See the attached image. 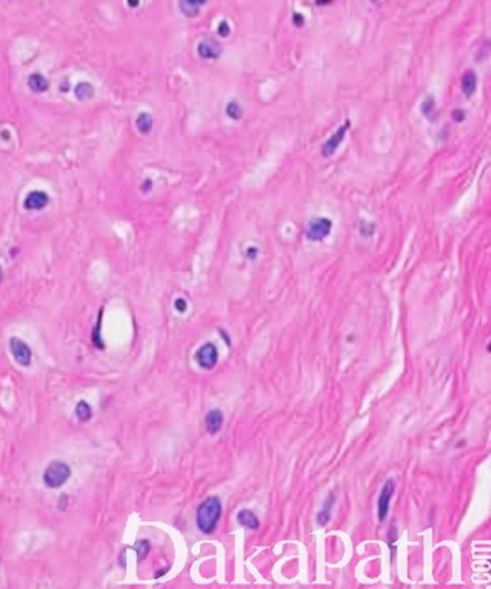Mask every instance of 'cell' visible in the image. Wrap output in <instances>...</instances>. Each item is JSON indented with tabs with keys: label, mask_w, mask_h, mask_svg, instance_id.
<instances>
[{
	"label": "cell",
	"mask_w": 491,
	"mask_h": 589,
	"mask_svg": "<svg viewBox=\"0 0 491 589\" xmlns=\"http://www.w3.org/2000/svg\"><path fill=\"white\" fill-rule=\"evenodd\" d=\"M136 552H137L138 561H143L150 552V543L147 540H140L136 545Z\"/></svg>",
	"instance_id": "cell-21"
},
{
	"label": "cell",
	"mask_w": 491,
	"mask_h": 589,
	"mask_svg": "<svg viewBox=\"0 0 491 589\" xmlns=\"http://www.w3.org/2000/svg\"><path fill=\"white\" fill-rule=\"evenodd\" d=\"M185 2H188V3L193 5V6H196V8H200V6H203V5L206 3L207 0H185Z\"/></svg>",
	"instance_id": "cell-28"
},
{
	"label": "cell",
	"mask_w": 491,
	"mask_h": 589,
	"mask_svg": "<svg viewBox=\"0 0 491 589\" xmlns=\"http://www.w3.org/2000/svg\"><path fill=\"white\" fill-rule=\"evenodd\" d=\"M349 129H350V121L346 120V121L337 129L336 133H334L330 139L326 140V143H324L323 147H321V154H323V157L328 159V157H331L334 153H336L337 150H339V147L342 146V143L345 141L346 134H347Z\"/></svg>",
	"instance_id": "cell-5"
},
{
	"label": "cell",
	"mask_w": 491,
	"mask_h": 589,
	"mask_svg": "<svg viewBox=\"0 0 491 589\" xmlns=\"http://www.w3.org/2000/svg\"><path fill=\"white\" fill-rule=\"evenodd\" d=\"M334 502H336L334 494L330 493L327 499H326L324 504H323V509H321V510L319 511V514H317V523H319L320 526H326L328 523V520L331 519V509H333Z\"/></svg>",
	"instance_id": "cell-14"
},
{
	"label": "cell",
	"mask_w": 491,
	"mask_h": 589,
	"mask_svg": "<svg viewBox=\"0 0 491 589\" xmlns=\"http://www.w3.org/2000/svg\"><path fill=\"white\" fill-rule=\"evenodd\" d=\"M236 520L241 526L248 529V530H258L259 529V519L252 510H248V509L241 510L236 516Z\"/></svg>",
	"instance_id": "cell-12"
},
{
	"label": "cell",
	"mask_w": 491,
	"mask_h": 589,
	"mask_svg": "<svg viewBox=\"0 0 491 589\" xmlns=\"http://www.w3.org/2000/svg\"><path fill=\"white\" fill-rule=\"evenodd\" d=\"M174 308H176L179 313H185L188 310V301H186L185 298H177V300L174 301Z\"/></svg>",
	"instance_id": "cell-25"
},
{
	"label": "cell",
	"mask_w": 491,
	"mask_h": 589,
	"mask_svg": "<svg viewBox=\"0 0 491 589\" xmlns=\"http://www.w3.org/2000/svg\"><path fill=\"white\" fill-rule=\"evenodd\" d=\"M258 248L257 246H250L248 250H247V252H245V257L248 258V260L254 261L257 260V257H258Z\"/></svg>",
	"instance_id": "cell-26"
},
{
	"label": "cell",
	"mask_w": 491,
	"mask_h": 589,
	"mask_svg": "<svg viewBox=\"0 0 491 589\" xmlns=\"http://www.w3.org/2000/svg\"><path fill=\"white\" fill-rule=\"evenodd\" d=\"M218 359H219V353H218V347L213 343H205L203 346H200L198 349V352L195 353V360L196 363L202 367V369H206L210 370L213 369L216 364H218Z\"/></svg>",
	"instance_id": "cell-4"
},
{
	"label": "cell",
	"mask_w": 491,
	"mask_h": 589,
	"mask_svg": "<svg viewBox=\"0 0 491 589\" xmlns=\"http://www.w3.org/2000/svg\"><path fill=\"white\" fill-rule=\"evenodd\" d=\"M478 87V77L473 70H467L463 77H461V91L464 92V96L467 98L474 96V92L477 91Z\"/></svg>",
	"instance_id": "cell-10"
},
{
	"label": "cell",
	"mask_w": 491,
	"mask_h": 589,
	"mask_svg": "<svg viewBox=\"0 0 491 589\" xmlns=\"http://www.w3.org/2000/svg\"><path fill=\"white\" fill-rule=\"evenodd\" d=\"M136 126H137V130L143 134H148L151 129H153V115L148 113H141L138 114L137 120H136Z\"/></svg>",
	"instance_id": "cell-17"
},
{
	"label": "cell",
	"mask_w": 491,
	"mask_h": 589,
	"mask_svg": "<svg viewBox=\"0 0 491 589\" xmlns=\"http://www.w3.org/2000/svg\"><path fill=\"white\" fill-rule=\"evenodd\" d=\"M69 477H71V468L65 462L53 461L45 470L43 481H45V484L48 485V487H51V488H58V487L64 485L68 481Z\"/></svg>",
	"instance_id": "cell-2"
},
{
	"label": "cell",
	"mask_w": 491,
	"mask_h": 589,
	"mask_svg": "<svg viewBox=\"0 0 491 589\" xmlns=\"http://www.w3.org/2000/svg\"><path fill=\"white\" fill-rule=\"evenodd\" d=\"M222 516V502L218 495H210L206 500L200 503L196 511V524L198 529L205 533L210 535L218 528V523Z\"/></svg>",
	"instance_id": "cell-1"
},
{
	"label": "cell",
	"mask_w": 491,
	"mask_h": 589,
	"mask_svg": "<svg viewBox=\"0 0 491 589\" xmlns=\"http://www.w3.org/2000/svg\"><path fill=\"white\" fill-rule=\"evenodd\" d=\"M151 186H153L151 180H150V179H147L146 182H144V184H143V192H148L150 189H151Z\"/></svg>",
	"instance_id": "cell-29"
},
{
	"label": "cell",
	"mask_w": 491,
	"mask_h": 589,
	"mask_svg": "<svg viewBox=\"0 0 491 589\" xmlns=\"http://www.w3.org/2000/svg\"><path fill=\"white\" fill-rule=\"evenodd\" d=\"M225 114L229 120L232 121H239L243 115V108H242L241 103L238 100H231L226 107H225Z\"/></svg>",
	"instance_id": "cell-15"
},
{
	"label": "cell",
	"mask_w": 491,
	"mask_h": 589,
	"mask_svg": "<svg viewBox=\"0 0 491 589\" xmlns=\"http://www.w3.org/2000/svg\"><path fill=\"white\" fill-rule=\"evenodd\" d=\"M293 22H294V25H295V26L301 27L302 25H304V18H302L301 13H294Z\"/></svg>",
	"instance_id": "cell-27"
},
{
	"label": "cell",
	"mask_w": 491,
	"mask_h": 589,
	"mask_svg": "<svg viewBox=\"0 0 491 589\" xmlns=\"http://www.w3.org/2000/svg\"><path fill=\"white\" fill-rule=\"evenodd\" d=\"M74 94L77 96L78 100L85 101V100H89L91 97L94 96V87L89 82H85V81L79 82L75 87V89H74Z\"/></svg>",
	"instance_id": "cell-18"
},
{
	"label": "cell",
	"mask_w": 491,
	"mask_h": 589,
	"mask_svg": "<svg viewBox=\"0 0 491 589\" xmlns=\"http://www.w3.org/2000/svg\"><path fill=\"white\" fill-rule=\"evenodd\" d=\"M333 231V221L326 216L313 218L305 228V236L311 242L324 241Z\"/></svg>",
	"instance_id": "cell-3"
},
{
	"label": "cell",
	"mask_w": 491,
	"mask_h": 589,
	"mask_svg": "<svg viewBox=\"0 0 491 589\" xmlns=\"http://www.w3.org/2000/svg\"><path fill=\"white\" fill-rule=\"evenodd\" d=\"M10 352L20 366H29L32 359V352L23 340L17 337L10 338Z\"/></svg>",
	"instance_id": "cell-8"
},
{
	"label": "cell",
	"mask_w": 491,
	"mask_h": 589,
	"mask_svg": "<svg viewBox=\"0 0 491 589\" xmlns=\"http://www.w3.org/2000/svg\"><path fill=\"white\" fill-rule=\"evenodd\" d=\"M127 3H129V6H131V8H137L140 0H127Z\"/></svg>",
	"instance_id": "cell-30"
},
{
	"label": "cell",
	"mask_w": 491,
	"mask_h": 589,
	"mask_svg": "<svg viewBox=\"0 0 491 589\" xmlns=\"http://www.w3.org/2000/svg\"><path fill=\"white\" fill-rule=\"evenodd\" d=\"M224 52V46L213 39H203L198 45L199 58L205 61H216Z\"/></svg>",
	"instance_id": "cell-7"
},
{
	"label": "cell",
	"mask_w": 491,
	"mask_h": 589,
	"mask_svg": "<svg viewBox=\"0 0 491 589\" xmlns=\"http://www.w3.org/2000/svg\"><path fill=\"white\" fill-rule=\"evenodd\" d=\"M396 490V483L393 478H388L385 481V484L382 487L379 494V499H378V516H379L380 521L386 519L389 513V507H390V500L393 497V493Z\"/></svg>",
	"instance_id": "cell-6"
},
{
	"label": "cell",
	"mask_w": 491,
	"mask_h": 589,
	"mask_svg": "<svg viewBox=\"0 0 491 589\" xmlns=\"http://www.w3.org/2000/svg\"><path fill=\"white\" fill-rule=\"evenodd\" d=\"M421 113L425 118H428L429 121H435V117H437V103H435V98L431 96H428L421 104Z\"/></svg>",
	"instance_id": "cell-16"
},
{
	"label": "cell",
	"mask_w": 491,
	"mask_h": 589,
	"mask_svg": "<svg viewBox=\"0 0 491 589\" xmlns=\"http://www.w3.org/2000/svg\"><path fill=\"white\" fill-rule=\"evenodd\" d=\"M218 35L222 36V38H228L231 35V26L226 20H222L218 26Z\"/></svg>",
	"instance_id": "cell-23"
},
{
	"label": "cell",
	"mask_w": 491,
	"mask_h": 589,
	"mask_svg": "<svg viewBox=\"0 0 491 589\" xmlns=\"http://www.w3.org/2000/svg\"><path fill=\"white\" fill-rule=\"evenodd\" d=\"M205 424H206L207 432L215 435L221 429H222V425H224V412L221 409H212L209 411L205 419Z\"/></svg>",
	"instance_id": "cell-11"
},
{
	"label": "cell",
	"mask_w": 491,
	"mask_h": 589,
	"mask_svg": "<svg viewBox=\"0 0 491 589\" xmlns=\"http://www.w3.org/2000/svg\"><path fill=\"white\" fill-rule=\"evenodd\" d=\"M180 12L186 16V18H195V16H198L199 12H200V8H196V6H193V5H190V3H188V2H185V0H181L180 2Z\"/></svg>",
	"instance_id": "cell-20"
},
{
	"label": "cell",
	"mask_w": 491,
	"mask_h": 589,
	"mask_svg": "<svg viewBox=\"0 0 491 589\" xmlns=\"http://www.w3.org/2000/svg\"><path fill=\"white\" fill-rule=\"evenodd\" d=\"M27 87L30 88L32 92L42 94V92H45L49 88V82L46 81V78L43 77L42 74L35 72L32 75H29V78H27Z\"/></svg>",
	"instance_id": "cell-13"
},
{
	"label": "cell",
	"mask_w": 491,
	"mask_h": 589,
	"mask_svg": "<svg viewBox=\"0 0 491 589\" xmlns=\"http://www.w3.org/2000/svg\"><path fill=\"white\" fill-rule=\"evenodd\" d=\"M375 229H376V225H375L373 222L363 221L362 224H360V234H362L363 236H372L373 232H375Z\"/></svg>",
	"instance_id": "cell-22"
},
{
	"label": "cell",
	"mask_w": 491,
	"mask_h": 589,
	"mask_svg": "<svg viewBox=\"0 0 491 589\" xmlns=\"http://www.w3.org/2000/svg\"><path fill=\"white\" fill-rule=\"evenodd\" d=\"M467 118V114L464 110H461V108H457V110H454L452 111V120L455 122H463L464 120Z\"/></svg>",
	"instance_id": "cell-24"
},
{
	"label": "cell",
	"mask_w": 491,
	"mask_h": 589,
	"mask_svg": "<svg viewBox=\"0 0 491 589\" xmlns=\"http://www.w3.org/2000/svg\"><path fill=\"white\" fill-rule=\"evenodd\" d=\"M2 277H3V272H2V268H0V281H2Z\"/></svg>",
	"instance_id": "cell-31"
},
{
	"label": "cell",
	"mask_w": 491,
	"mask_h": 589,
	"mask_svg": "<svg viewBox=\"0 0 491 589\" xmlns=\"http://www.w3.org/2000/svg\"><path fill=\"white\" fill-rule=\"evenodd\" d=\"M75 412H77V416L81 419V421H88V419L91 418V415H93L91 407H89L86 402H84V400H81V402L78 404Z\"/></svg>",
	"instance_id": "cell-19"
},
{
	"label": "cell",
	"mask_w": 491,
	"mask_h": 589,
	"mask_svg": "<svg viewBox=\"0 0 491 589\" xmlns=\"http://www.w3.org/2000/svg\"><path fill=\"white\" fill-rule=\"evenodd\" d=\"M49 203V196L42 191H32L23 200V208L27 210H41Z\"/></svg>",
	"instance_id": "cell-9"
},
{
	"label": "cell",
	"mask_w": 491,
	"mask_h": 589,
	"mask_svg": "<svg viewBox=\"0 0 491 589\" xmlns=\"http://www.w3.org/2000/svg\"><path fill=\"white\" fill-rule=\"evenodd\" d=\"M372 2H378V0H372Z\"/></svg>",
	"instance_id": "cell-32"
}]
</instances>
